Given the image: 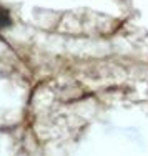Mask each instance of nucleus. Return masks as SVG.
<instances>
[{
  "instance_id": "f257e3e1",
  "label": "nucleus",
  "mask_w": 148,
  "mask_h": 156,
  "mask_svg": "<svg viewBox=\"0 0 148 156\" xmlns=\"http://www.w3.org/2000/svg\"><path fill=\"white\" fill-rule=\"evenodd\" d=\"M12 25V18H10V13L7 9H3L2 5H0V30H3V28L10 27Z\"/></svg>"
}]
</instances>
